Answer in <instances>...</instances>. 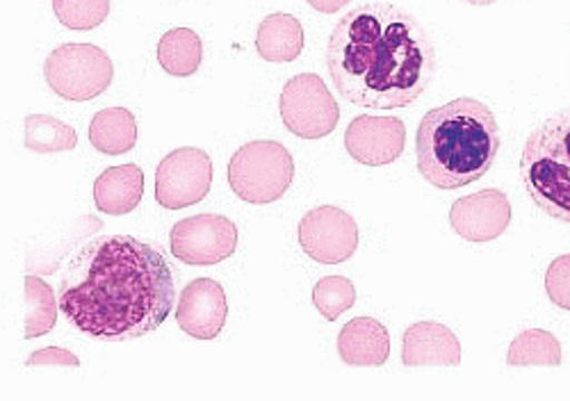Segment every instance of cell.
<instances>
[{
    "label": "cell",
    "instance_id": "cell-4",
    "mask_svg": "<svg viewBox=\"0 0 570 401\" xmlns=\"http://www.w3.org/2000/svg\"><path fill=\"white\" fill-rule=\"evenodd\" d=\"M520 176L537 208L570 224V110L550 117L528 137Z\"/></svg>",
    "mask_w": 570,
    "mask_h": 401
},
{
    "label": "cell",
    "instance_id": "cell-27",
    "mask_svg": "<svg viewBox=\"0 0 570 401\" xmlns=\"http://www.w3.org/2000/svg\"><path fill=\"white\" fill-rule=\"evenodd\" d=\"M352 0H308V6L322 14H336L345 6H350Z\"/></svg>",
    "mask_w": 570,
    "mask_h": 401
},
{
    "label": "cell",
    "instance_id": "cell-14",
    "mask_svg": "<svg viewBox=\"0 0 570 401\" xmlns=\"http://www.w3.org/2000/svg\"><path fill=\"white\" fill-rule=\"evenodd\" d=\"M461 342L452 329L439 322H415L402 342V363L406 368H454L461 363Z\"/></svg>",
    "mask_w": 570,
    "mask_h": 401
},
{
    "label": "cell",
    "instance_id": "cell-1",
    "mask_svg": "<svg viewBox=\"0 0 570 401\" xmlns=\"http://www.w3.org/2000/svg\"><path fill=\"white\" fill-rule=\"evenodd\" d=\"M60 311L91 340H139L176 311L174 270L156 244L132 235L94 237L62 276Z\"/></svg>",
    "mask_w": 570,
    "mask_h": 401
},
{
    "label": "cell",
    "instance_id": "cell-12",
    "mask_svg": "<svg viewBox=\"0 0 570 401\" xmlns=\"http://www.w3.org/2000/svg\"><path fill=\"white\" fill-rule=\"evenodd\" d=\"M450 224L465 242H493L511 224V204L502 189H482L452 204Z\"/></svg>",
    "mask_w": 570,
    "mask_h": 401
},
{
    "label": "cell",
    "instance_id": "cell-8",
    "mask_svg": "<svg viewBox=\"0 0 570 401\" xmlns=\"http://www.w3.org/2000/svg\"><path fill=\"white\" fill-rule=\"evenodd\" d=\"M213 185V160L202 148L183 146L171 150L156 172V200L167 211L197 206Z\"/></svg>",
    "mask_w": 570,
    "mask_h": 401
},
{
    "label": "cell",
    "instance_id": "cell-7",
    "mask_svg": "<svg viewBox=\"0 0 570 401\" xmlns=\"http://www.w3.org/2000/svg\"><path fill=\"white\" fill-rule=\"evenodd\" d=\"M278 110L285 128L302 139H322L341 121L336 98L317 74H299L285 82Z\"/></svg>",
    "mask_w": 570,
    "mask_h": 401
},
{
    "label": "cell",
    "instance_id": "cell-5",
    "mask_svg": "<svg viewBox=\"0 0 570 401\" xmlns=\"http://www.w3.org/2000/svg\"><path fill=\"white\" fill-rule=\"evenodd\" d=\"M295 160L291 150L274 139H256L237 148L228 163V183L247 204L267 206L291 189Z\"/></svg>",
    "mask_w": 570,
    "mask_h": 401
},
{
    "label": "cell",
    "instance_id": "cell-26",
    "mask_svg": "<svg viewBox=\"0 0 570 401\" xmlns=\"http://www.w3.org/2000/svg\"><path fill=\"white\" fill-rule=\"evenodd\" d=\"M28 368H78L80 361L76 354H71L69 349L62 346H46L30 354L26 361Z\"/></svg>",
    "mask_w": 570,
    "mask_h": 401
},
{
    "label": "cell",
    "instance_id": "cell-18",
    "mask_svg": "<svg viewBox=\"0 0 570 401\" xmlns=\"http://www.w3.org/2000/svg\"><path fill=\"white\" fill-rule=\"evenodd\" d=\"M89 141L106 156H121L137 144V121L126 108H106L89 121Z\"/></svg>",
    "mask_w": 570,
    "mask_h": 401
},
{
    "label": "cell",
    "instance_id": "cell-9",
    "mask_svg": "<svg viewBox=\"0 0 570 401\" xmlns=\"http://www.w3.org/2000/svg\"><path fill=\"white\" fill-rule=\"evenodd\" d=\"M171 256L185 265H217L237 248V226L224 215H195L174 224L169 233Z\"/></svg>",
    "mask_w": 570,
    "mask_h": 401
},
{
    "label": "cell",
    "instance_id": "cell-17",
    "mask_svg": "<svg viewBox=\"0 0 570 401\" xmlns=\"http://www.w3.org/2000/svg\"><path fill=\"white\" fill-rule=\"evenodd\" d=\"M256 50L265 62H295L304 50V28L293 14H269L256 32Z\"/></svg>",
    "mask_w": 570,
    "mask_h": 401
},
{
    "label": "cell",
    "instance_id": "cell-2",
    "mask_svg": "<svg viewBox=\"0 0 570 401\" xmlns=\"http://www.w3.org/2000/svg\"><path fill=\"white\" fill-rule=\"evenodd\" d=\"M336 91L365 110H402L422 98L436 74V48L424 28L391 3L345 14L326 46Z\"/></svg>",
    "mask_w": 570,
    "mask_h": 401
},
{
    "label": "cell",
    "instance_id": "cell-28",
    "mask_svg": "<svg viewBox=\"0 0 570 401\" xmlns=\"http://www.w3.org/2000/svg\"><path fill=\"white\" fill-rule=\"evenodd\" d=\"M465 3H470V6H478V8H484V6H493L495 0H465Z\"/></svg>",
    "mask_w": 570,
    "mask_h": 401
},
{
    "label": "cell",
    "instance_id": "cell-23",
    "mask_svg": "<svg viewBox=\"0 0 570 401\" xmlns=\"http://www.w3.org/2000/svg\"><path fill=\"white\" fill-rule=\"evenodd\" d=\"M313 304L324 320L336 322L356 304V287L345 276H324L313 287Z\"/></svg>",
    "mask_w": 570,
    "mask_h": 401
},
{
    "label": "cell",
    "instance_id": "cell-10",
    "mask_svg": "<svg viewBox=\"0 0 570 401\" xmlns=\"http://www.w3.org/2000/svg\"><path fill=\"white\" fill-rule=\"evenodd\" d=\"M297 237L308 258L320 265H338L356 254L358 224L343 208L320 206L302 217Z\"/></svg>",
    "mask_w": 570,
    "mask_h": 401
},
{
    "label": "cell",
    "instance_id": "cell-6",
    "mask_svg": "<svg viewBox=\"0 0 570 401\" xmlns=\"http://www.w3.org/2000/svg\"><path fill=\"white\" fill-rule=\"evenodd\" d=\"M43 78L65 100H91L108 91L115 65L104 48L94 43H62L46 58Z\"/></svg>",
    "mask_w": 570,
    "mask_h": 401
},
{
    "label": "cell",
    "instance_id": "cell-19",
    "mask_svg": "<svg viewBox=\"0 0 570 401\" xmlns=\"http://www.w3.org/2000/svg\"><path fill=\"white\" fill-rule=\"evenodd\" d=\"M158 62L176 78H189L202 69L204 41L189 28H174L158 41Z\"/></svg>",
    "mask_w": 570,
    "mask_h": 401
},
{
    "label": "cell",
    "instance_id": "cell-3",
    "mask_svg": "<svg viewBox=\"0 0 570 401\" xmlns=\"http://www.w3.org/2000/svg\"><path fill=\"white\" fill-rule=\"evenodd\" d=\"M500 144L493 110L478 98H454L422 117L415 135L417 172L439 189H461L491 172Z\"/></svg>",
    "mask_w": 570,
    "mask_h": 401
},
{
    "label": "cell",
    "instance_id": "cell-15",
    "mask_svg": "<svg viewBox=\"0 0 570 401\" xmlns=\"http://www.w3.org/2000/svg\"><path fill=\"white\" fill-rule=\"evenodd\" d=\"M338 354L352 368H379L391 356L389 329L372 317H354L341 329Z\"/></svg>",
    "mask_w": 570,
    "mask_h": 401
},
{
    "label": "cell",
    "instance_id": "cell-16",
    "mask_svg": "<svg viewBox=\"0 0 570 401\" xmlns=\"http://www.w3.org/2000/svg\"><path fill=\"white\" fill-rule=\"evenodd\" d=\"M145 196V172L137 165L108 167L94 183V204L106 215L132 213Z\"/></svg>",
    "mask_w": 570,
    "mask_h": 401
},
{
    "label": "cell",
    "instance_id": "cell-21",
    "mask_svg": "<svg viewBox=\"0 0 570 401\" xmlns=\"http://www.w3.org/2000/svg\"><path fill=\"white\" fill-rule=\"evenodd\" d=\"M23 146L32 154H67L78 146V133L51 115H30L23 121Z\"/></svg>",
    "mask_w": 570,
    "mask_h": 401
},
{
    "label": "cell",
    "instance_id": "cell-20",
    "mask_svg": "<svg viewBox=\"0 0 570 401\" xmlns=\"http://www.w3.org/2000/svg\"><path fill=\"white\" fill-rule=\"evenodd\" d=\"M26 324H23V338L35 340L46 333H51L58 322L60 299L56 296L53 287L41 281L35 274L26 276Z\"/></svg>",
    "mask_w": 570,
    "mask_h": 401
},
{
    "label": "cell",
    "instance_id": "cell-11",
    "mask_svg": "<svg viewBox=\"0 0 570 401\" xmlns=\"http://www.w3.org/2000/svg\"><path fill=\"white\" fill-rule=\"evenodd\" d=\"M406 146V126L400 117L361 115L345 130L347 154L365 167L393 165Z\"/></svg>",
    "mask_w": 570,
    "mask_h": 401
},
{
    "label": "cell",
    "instance_id": "cell-25",
    "mask_svg": "<svg viewBox=\"0 0 570 401\" xmlns=\"http://www.w3.org/2000/svg\"><path fill=\"white\" fill-rule=\"evenodd\" d=\"M546 292L554 306L570 311V254L550 263L546 274Z\"/></svg>",
    "mask_w": 570,
    "mask_h": 401
},
{
    "label": "cell",
    "instance_id": "cell-24",
    "mask_svg": "<svg viewBox=\"0 0 570 401\" xmlns=\"http://www.w3.org/2000/svg\"><path fill=\"white\" fill-rule=\"evenodd\" d=\"M58 21L69 30H94L110 14V0H53Z\"/></svg>",
    "mask_w": 570,
    "mask_h": 401
},
{
    "label": "cell",
    "instance_id": "cell-22",
    "mask_svg": "<svg viewBox=\"0 0 570 401\" xmlns=\"http://www.w3.org/2000/svg\"><path fill=\"white\" fill-rule=\"evenodd\" d=\"M507 365L511 368H559L561 365V344L546 329H528L509 346Z\"/></svg>",
    "mask_w": 570,
    "mask_h": 401
},
{
    "label": "cell",
    "instance_id": "cell-13",
    "mask_svg": "<svg viewBox=\"0 0 570 401\" xmlns=\"http://www.w3.org/2000/svg\"><path fill=\"white\" fill-rule=\"evenodd\" d=\"M228 304L222 283L215 278H195L187 283L176 304V322L183 333L195 340H215L226 324Z\"/></svg>",
    "mask_w": 570,
    "mask_h": 401
}]
</instances>
